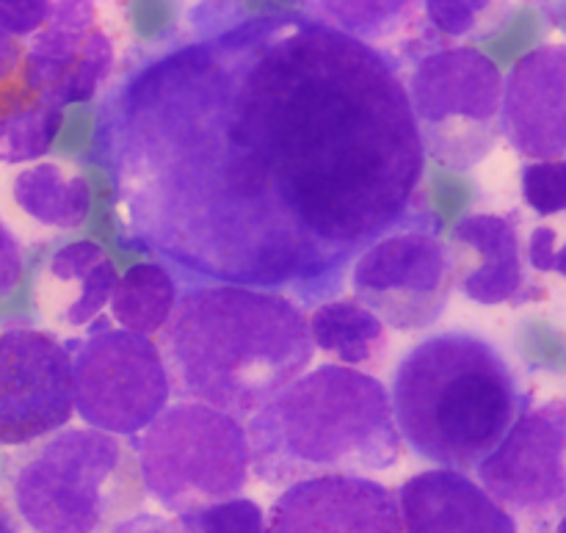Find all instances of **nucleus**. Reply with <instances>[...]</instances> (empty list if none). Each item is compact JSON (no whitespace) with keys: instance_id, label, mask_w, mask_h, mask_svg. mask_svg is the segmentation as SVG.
Instances as JSON below:
<instances>
[{"instance_id":"nucleus-4","label":"nucleus","mask_w":566,"mask_h":533,"mask_svg":"<svg viewBox=\"0 0 566 533\" xmlns=\"http://www.w3.org/2000/svg\"><path fill=\"white\" fill-rule=\"evenodd\" d=\"M401 442L446 470H475L528 409L517 376L490 341L440 332L409 348L392 376Z\"/></svg>"},{"instance_id":"nucleus-27","label":"nucleus","mask_w":566,"mask_h":533,"mask_svg":"<svg viewBox=\"0 0 566 533\" xmlns=\"http://www.w3.org/2000/svg\"><path fill=\"white\" fill-rule=\"evenodd\" d=\"M50 3L44 0H0V31L11 39H31L48 20Z\"/></svg>"},{"instance_id":"nucleus-9","label":"nucleus","mask_w":566,"mask_h":533,"mask_svg":"<svg viewBox=\"0 0 566 533\" xmlns=\"http://www.w3.org/2000/svg\"><path fill=\"white\" fill-rule=\"evenodd\" d=\"M451 288V249L429 230L392 232L352 265L354 302L398 332L437 324L448 307Z\"/></svg>"},{"instance_id":"nucleus-31","label":"nucleus","mask_w":566,"mask_h":533,"mask_svg":"<svg viewBox=\"0 0 566 533\" xmlns=\"http://www.w3.org/2000/svg\"><path fill=\"white\" fill-rule=\"evenodd\" d=\"M20 59H22V44L0 31V83H6L11 75H14L17 66H20Z\"/></svg>"},{"instance_id":"nucleus-12","label":"nucleus","mask_w":566,"mask_h":533,"mask_svg":"<svg viewBox=\"0 0 566 533\" xmlns=\"http://www.w3.org/2000/svg\"><path fill=\"white\" fill-rule=\"evenodd\" d=\"M116 50L97 28L94 3H50L44 25L22 48L17 81L48 103H88L114 72Z\"/></svg>"},{"instance_id":"nucleus-14","label":"nucleus","mask_w":566,"mask_h":533,"mask_svg":"<svg viewBox=\"0 0 566 533\" xmlns=\"http://www.w3.org/2000/svg\"><path fill=\"white\" fill-rule=\"evenodd\" d=\"M501 133L528 160H566V44H542L503 81Z\"/></svg>"},{"instance_id":"nucleus-18","label":"nucleus","mask_w":566,"mask_h":533,"mask_svg":"<svg viewBox=\"0 0 566 533\" xmlns=\"http://www.w3.org/2000/svg\"><path fill=\"white\" fill-rule=\"evenodd\" d=\"M64 108L48 103L17 75L0 83V164L17 166L44 158L53 149Z\"/></svg>"},{"instance_id":"nucleus-30","label":"nucleus","mask_w":566,"mask_h":533,"mask_svg":"<svg viewBox=\"0 0 566 533\" xmlns=\"http://www.w3.org/2000/svg\"><path fill=\"white\" fill-rule=\"evenodd\" d=\"M108 533H182L180 525L171 523V520L160 518V514H130L122 523H116Z\"/></svg>"},{"instance_id":"nucleus-7","label":"nucleus","mask_w":566,"mask_h":533,"mask_svg":"<svg viewBox=\"0 0 566 533\" xmlns=\"http://www.w3.org/2000/svg\"><path fill=\"white\" fill-rule=\"evenodd\" d=\"M403 86L426 158L468 171L492 153L501 136L503 72L490 55L475 48L431 50Z\"/></svg>"},{"instance_id":"nucleus-23","label":"nucleus","mask_w":566,"mask_h":533,"mask_svg":"<svg viewBox=\"0 0 566 533\" xmlns=\"http://www.w3.org/2000/svg\"><path fill=\"white\" fill-rule=\"evenodd\" d=\"M182 533H269V520L252 498H232L177 518Z\"/></svg>"},{"instance_id":"nucleus-21","label":"nucleus","mask_w":566,"mask_h":533,"mask_svg":"<svg viewBox=\"0 0 566 533\" xmlns=\"http://www.w3.org/2000/svg\"><path fill=\"white\" fill-rule=\"evenodd\" d=\"M307 9L335 25L337 31L348 33L370 48H379L407 22H418L415 3H335V0H326V3H307Z\"/></svg>"},{"instance_id":"nucleus-2","label":"nucleus","mask_w":566,"mask_h":533,"mask_svg":"<svg viewBox=\"0 0 566 533\" xmlns=\"http://www.w3.org/2000/svg\"><path fill=\"white\" fill-rule=\"evenodd\" d=\"M158 348L171 396L241 424L307 374L315 357L298 304L238 285H188Z\"/></svg>"},{"instance_id":"nucleus-16","label":"nucleus","mask_w":566,"mask_h":533,"mask_svg":"<svg viewBox=\"0 0 566 533\" xmlns=\"http://www.w3.org/2000/svg\"><path fill=\"white\" fill-rule=\"evenodd\" d=\"M451 238L459 247L473 249L479 265L464 271L459 280L464 296L475 304H520L525 293L523 243L512 216L473 213L457 221Z\"/></svg>"},{"instance_id":"nucleus-25","label":"nucleus","mask_w":566,"mask_h":533,"mask_svg":"<svg viewBox=\"0 0 566 533\" xmlns=\"http://www.w3.org/2000/svg\"><path fill=\"white\" fill-rule=\"evenodd\" d=\"M116 282H119V274H116V265L111 263V260H105V263H99L92 274L83 276L81 293H77L75 302L64 310L66 324L86 326L92 324V321H97V315L103 313L105 304H111Z\"/></svg>"},{"instance_id":"nucleus-28","label":"nucleus","mask_w":566,"mask_h":533,"mask_svg":"<svg viewBox=\"0 0 566 533\" xmlns=\"http://www.w3.org/2000/svg\"><path fill=\"white\" fill-rule=\"evenodd\" d=\"M25 274V249L17 232L0 219V302L17 291Z\"/></svg>"},{"instance_id":"nucleus-10","label":"nucleus","mask_w":566,"mask_h":533,"mask_svg":"<svg viewBox=\"0 0 566 533\" xmlns=\"http://www.w3.org/2000/svg\"><path fill=\"white\" fill-rule=\"evenodd\" d=\"M479 484L509 514H566V398L525 409L501 446L475 468Z\"/></svg>"},{"instance_id":"nucleus-17","label":"nucleus","mask_w":566,"mask_h":533,"mask_svg":"<svg viewBox=\"0 0 566 533\" xmlns=\"http://www.w3.org/2000/svg\"><path fill=\"white\" fill-rule=\"evenodd\" d=\"M313 346L340 359L343 368L379 365L387 352V326L354 299H332L307 318Z\"/></svg>"},{"instance_id":"nucleus-24","label":"nucleus","mask_w":566,"mask_h":533,"mask_svg":"<svg viewBox=\"0 0 566 533\" xmlns=\"http://www.w3.org/2000/svg\"><path fill=\"white\" fill-rule=\"evenodd\" d=\"M523 199L534 213H566V160H528L520 171Z\"/></svg>"},{"instance_id":"nucleus-6","label":"nucleus","mask_w":566,"mask_h":533,"mask_svg":"<svg viewBox=\"0 0 566 533\" xmlns=\"http://www.w3.org/2000/svg\"><path fill=\"white\" fill-rule=\"evenodd\" d=\"M130 448L144 495L177 518L241 498L252 473L247 424L202 404L166 407Z\"/></svg>"},{"instance_id":"nucleus-32","label":"nucleus","mask_w":566,"mask_h":533,"mask_svg":"<svg viewBox=\"0 0 566 533\" xmlns=\"http://www.w3.org/2000/svg\"><path fill=\"white\" fill-rule=\"evenodd\" d=\"M0 533H22L20 525H17V518L3 501H0Z\"/></svg>"},{"instance_id":"nucleus-15","label":"nucleus","mask_w":566,"mask_h":533,"mask_svg":"<svg viewBox=\"0 0 566 533\" xmlns=\"http://www.w3.org/2000/svg\"><path fill=\"white\" fill-rule=\"evenodd\" d=\"M401 533H517V520L459 470H426L396 492Z\"/></svg>"},{"instance_id":"nucleus-8","label":"nucleus","mask_w":566,"mask_h":533,"mask_svg":"<svg viewBox=\"0 0 566 533\" xmlns=\"http://www.w3.org/2000/svg\"><path fill=\"white\" fill-rule=\"evenodd\" d=\"M75 412L88 429L136 437L169 407L171 385L153 337L92 321L86 341H66Z\"/></svg>"},{"instance_id":"nucleus-3","label":"nucleus","mask_w":566,"mask_h":533,"mask_svg":"<svg viewBox=\"0 0 566 533\" xmlns=\"http://www.w3.org/2000/svg\"><path fill=\"white\" fill-rule=\"evenodd\" d=\"M252 473L285 490L324 475H368L392 468L401 437L390 393L376 376L318 365L247 420Z\"/></svg>"},{"instance_id":"nucleus-33","label":"nucleus","mask_w":566,"mask_h":533,"mask_svg":"<svg viewBox=\"0 0 566 533\" xmlns=\"http://www.w3.org/2000/svg\"><path fill=\"white\" fill-rule=\"evenodd\" d=\"M553 271H556V274L566 276V243H564L562 249H556V260H553Z\"/></svg>"},{"instance_id":"nucleus-19","label":"nucleus","mask_w":566,"mask_h":533,"mask_svg":"<svg viewBox=\"0 0 566 533\" xmlns=\"http://www.w3.org/2000/svg\"><path fill=\"white\" fill-rule=\"evenodd\" d=\"M11 197L22 213L55 230H75L92 213V186L86 177L66 175L59 164H33L11 182Z\"/></svg>"},{"instance_id":"nucleus-1","label":"nucleus","mask_w":566,"mask_h":533,"mask_svg":"<svg viewBox=\"0 0 566 533\" xmlns=\"http://www.w3.org/2000/svg\"><path fill=\"white\" fill-rule=\"evenodd\" d=\"M92 158L119 241L186 288L321 307L376 241L440 236L401 64L307 6L155 48L105 94Z\"/></svg>"},{"instance_id":"nucleus-29","label":"nucleus","mask_w":566,"mask_h":533,"mask_svg":"<svg viewBox=\"0 0 566 533\" xmlns=\"http://www.w3.org/2000/svg\"><path fill=\"white\" fill-rule=\"evenodd\" d=\"M556 241L558 232L553 227H536L528 238V263L534 265L536 271L547 274L553 271V260H556Z\"/></svg>"},{"instance_id":"nucleus-34","label":"nucleus","mask_w":566,"mask_h":533,"mask_svg":"<svg viewBox=\"0 0 566 533\" xmlns=\"http://www.w3.org/2000/svg\"><path fill=\"white\" fill-rule=\"evenodd\" d=\"M556 533H566V514L562 520H558V525H556Z\"/></svg>"},{"instance_id":"nucleus-11","label":"nucleus","mask_w":566,"mask_h":533,"mask_svg":"<svg viewBox=\"0 0 566 533\" xmlns=\"http://www.w3.org/2000/svg\"><path fill=\"white\" fill-rule=\"evenodd\" d=\"M75 415L72 357L50 332H0V448H22L64 429Z\"/></svg>"},{"instance_id":"nucleus-20","label":"nucleus","mask_w":566,"mask_h":533,"mask_svg":"<svg viewBox=\"0 0 566 533\" xmlns=\"http://www.w3.org/2000/svg\"><path fill=\"white\" fill-rule=\"evenodd\" d=\"M180 299L175 274L160 263H138L127 269L116 282L111 296V318L119 330L153 337L164 332Z\"/></svg>"},{"instance_id":"nucleus-5","label":"nucleus","mask_w":566,"mask_h":533,"mask_svg":"<svg viewBox=\"0 0 566 533\" xmlns=\"http://www.w3.org/2000/svg\"><path fill=\"white\" fill-rule=\"evenodd\" d=\"M6 479L33 533H108L144 501L130 442L97 429L55 431L11 459Z\"/></svg>"},{"instance_id":"nucleus-26","label":"nucleus","mask_w":566,"mask_h":533,"mask_svg":"<svg viewBox=\"0 0 566 533\" xmlns=\"http://www.w3.org/2000/svg\"><path fill=\"white\" fill-rule=\"evenodd\" d=\"M105 260H108V254L97 241H72L50 258L48 271L59 282H81Z\"/></svg>"},{"instance_id":"nucleus-13","label":"nucleus","mask_w":566,"mask_h":533,"mask_svg":"<svg viewBox=\"0 0 566 533\" xmlns=\"http://www.w3.org/2000/svg\"><path fill=\"white\" fill-rule=\"evenodd\" d=\"M269 533H401L396 492L370 475H324L285 487Z\"/></svg>"},{"instance_id":"nucleus-22","label":"nucleus","mask_w":566,"mask_h":533,"mask_svg":"<svg viewBox=\"0 0 566 533\" xmlns=\"http://www.w3.org/2000/svg\"><path fill=\"white\" fill-rule=\"evenodd\" d=\"M426 17L437 31L453 39H475L497 31L501 20H506V9L501 3H481V0H431L423 3Z\"/></svg>"}]
</instances>
